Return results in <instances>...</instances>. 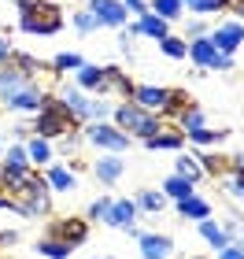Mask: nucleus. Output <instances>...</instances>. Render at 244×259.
<instances>
[{"mask_svg": "<svg viewBox=\"0 0 244 259\" xmlns=\"http://www.w3.org/2000/svg\"><path fill=\"white\" fill-rule=\"evenodd\" d=\"M4 189H8V200H11V211L26 219H41L48 215V189H44V178L33 174L30 167L26 170H4Z\"/></svg>", "mask_w": 244, "mask_h": 259, "instance_id": "nucleus-1", "label": "nucleus"}, {"mask_svg": "<svg viewBox=\"0 0 244 259\" xmlns=\"http://www.w3.org/2000/svg\"><path fill=\"white\" fill-rule=\"evenodd\" d=\"M19 26L26 33H56L63 30V11L52 4V0H19Z\"/></svg>", "mask_w": 244, "mask_h": 259, "instance_id": "nucleus-2", "label": "nucleus"}, {"mask_svg": "<svg viewBox=\"0 0 244 259\" xmlns=\"http://www.w3.org/2000/svg\"><path fill=\"white\" fill-rule=\"evenodd\" d=\"M37 111H41V119H37V126H33V130H37V137H44V141H48V137H63V134H71L74 122H78L60 100H48V97H44V104H41Z\"/></svg>", "mask_w": 244, "mask_h": 259, "instance_id": "nucleus-3", "label": "nucleus"}, {"mask_svg": "<svg viewBox=\"0 0 244 259\" xmlns=\"http://www.w3.org/2000/svg\"><path fill=\"white\" fill-rule=\"evenodd\" d=\"M119 122H122V130H133V134H141L144 141L159 130V122L152 119V115H144L141 108H133V104H126V108H119Z\"/></svg>", "mask_w": 244, "mask_h": 259, "instance_id": "nucleus-4", "label": "nucleus"}, {"mask_svg": "<svg viewBox=\"0 0 244 259\" xmlns=\"http://www.w3.org/2000/svg\"><path fill=\"white\" fill-rule=\"evenodd\" d=\"M48 233H52V241H63L67 248H74V244H81V241H85L89 226H85L81 219H56Z\"/></svg>", "mask_w": 244, "mask_h": 259, "instance_id": "nucleus-5", "label": "nucleus"}, {"mask_svg": "<svg viewBox=\"0 0 244 259\" xmlns=\"http://www.w3.org/2000/svg\"><path fill=\"white\" fill-rule=\"evenodd\" d=\"M41 104H44V93L33 89V85H22V89L4 97V108H11V111H37Z\"/></svg>", "mask_w": 244, "mask_h": 259, "instance_id": "nucleus-6", "label": "nucleus"}, {"mask_svg": "<svg viewBox=\"0 0 244 259\" xmlns=\"http://www.w3.org/2000/svg\"><path fill=\"white\" fill-rule=\"evenodd\" d=\"M89 141H92V145H100V148H111V152H122L126 145H130V137H126V134H119V130H111L104 122H96L89 130Z\"/></svg>", "mask_w": 244, "mask_h": 259, "instance_id": "nucleus-7", "label": "nucleus"}, {"mask_svg": "<svg viewBox=\"0 0 244 259\" xmlns=\"http://www.w3.org/2000/svg\"><path fill=\"white\" fill-rule=\"evenodd\" d=\"M92 19L108 22V26H122L126 22V4H119V0H92Z\"/></svg>", "mask_w": 244, "mask_h": 259, "instance_id": "nucleus-8", "label": "nucleus"}, {"mask_svg": "<svg viewBox=\"0 0 244 259\" xmlns=\"http://www.w3.org/2000/svg\"><path fill=\"white\" fill-rule=\"evenodd\" d=\"M240 41H244V26H218V30L211 33L215 52H222V56H229V52H233Z\"/></svg>", "mask_w": 244, "mask_h": 259, "instance_id": "nucleus-9", "label": "nucleus"}, {"mask_svg": "<svg viewBox=\"0 0 244 259\" xmlns=\"http://www.w3.org/2000/svg\"><path fill=\"white\" fill-rule=\"evenodd\" d=\"M189 52H192V60H196V63H204V67H222V70L229 67V56L215 52V45H211V41H192V49H189Z\"/></svg>", "mask_w": 244, "mask_h": 259, "instance_id": "nucleus-10", "label": "nucleus"}, {"mask_svg": "<svg viewBox=\"0 0 244 259\" xmlns=\"http://www.w3.org/2000/svg\"><path fill=\"white\" fill-rule=\"evenodd\" d=\"M133 215H137V204H133V200H119V204H111V207H108L104 222H108V226L126 230V226H133Z\"/></svg>", "mask_w": 244, "mask_h": 259, "instance_id": "nucleus-11", "label": "nucleus"}, {"mask_svg": "<svg viewBox=\"0 0 244 259\" xmlns=\"http://www.w3.org/2000/svg\"><path fill=\"white\" fill-rule=\"evenodd\" d=\"M96 89H100V93H126V97L133 93V85L122 78V70H119V67H104V74H100V85H96Z\"/></svg>", "mask_w": 244, "mask_h": 259, "instance_id": "nucleus-12", "label": "nucleus"}, {"mask_svg": "<svg viewBox=\"0 0 244 259\" xmlns=\"http://www.w3.org/2000/svg\"><path fill=\"white\" fill-rule=\"evenodd\" d=\"M170 237H141V252H144V259H167L170 255Z\"/></svg>", "mask_w": 244, "mask_h": 259, "instance_id": "nucleus-13", "label": "nucleus"}, {"mask_svg": "<svg viewBox=\"0 0 244 259\" xmlns=\"http://www.w3.org/2000/svg\"><path fill=\"white\" fill-rule=\"evenodd\" d=\"M133 100H141L144 108H163L167 104V89H152V85H137L133 93H130Z\"/></svg>", "mask_w": 244, "mask_h": 259, "instance_id": "nucleus-14", "label": "nucleus"}, {"mask_svg": "<svg viewBox=\"0 0 244 259\" xmlns=\"http://www.w3.org/2000/svg\"><path fill=\"white\" fill-rule=\"evenodd\" d=\"M26 85V74H22L19 67H8V70H0V100L8 97V93H15Z\"/></svg>", "mask_w": 244, "mask_h": 259, "instance_id": "nucleus-15", "label": "nucleus"}, {"mask_svg": "<svg viewBox=\"0 0 244 259\" xmlns=\"http://www.w3.org/2000/svg\"><path fill=\"white\" fill-rule=\"evenodd\" d=\"M0 159H4V170H26L30 167V156H26V148H22V145H11Z\"/></svg>", "mask_w": 244, "mask_h": 259, "instance_id": "nucleus-16", "label": "nucleus"}, {"mask_svg": "<svg viewBox=\"0 0 244 259\" xmlns=\"http://www.w3.org/2000/svg\"><path fill=\"white\" fill-rule=\"evenodd\" d=\"M130 33H152V37H167V19H159V15H148L144 22H133V30Z\"/></svg>", "mask_w": 244, "mask_h": 259, "instance_id": "nucleus-17", "label": "nucleus"}, {"mask_svg": "<svg viewBox=\"0 0 244 259\" xmlns=\"http://www.w3.org/2000/svg\"><path fill=\"white\" fill-rule=\"evenodd\" d=\"M26 156H30V163H48L52 159V145L44 137H33L30 145H26Z\"/></svg>", "mask_w": 244, "mask_h": 259, "instance_id": "nucleus-18", "label": "nucleus"}, {"mask_svg": "<svg viewBox=\"0 0 244 259\" xmlns=\"http://www.w3.org/2000/svg\"><path fill=\"white\" fill-rule=\"evenodd\" d=\"M48 185H52V189H60V193H71L74 189V174L63 170V167H48Z\"/></svg>", "mask_w": 244, "mask_h": 259, "instance_id": "nucleus-19", "label": "nucleus"}, {"mask_svg": "<svg viewBox=\"0 0 244 259\" xmlns=\"http://www.w3.org/2000/svg\"><path fill=\"white\" fill-rule=\"evenodd\" d=\"M37 252L48 255V259H67V255H71V248H67L63 241H52V237H44V241L37 244Z\"/></svg>", "mask_w": 244, "mask_h": 259, "instance_id": "nucleus-20", "label": "nucleus"}, {"mask_svg": "<svg viewBox=\"0 0 244 259\" xmlns=\"http://www.w3.org/2000/svg\"><path fill=\"white\" fill-rule=\"evenodd\" d=\"M122 174V159H100L96 163V178L100 182H115Z\"/></svg>", "mask_w": 244, "mask_h": 259, "instance_id": "nucleus-21", "label": "nucleus"}, {"mask_svg": "<svg viewBox=\"0 0 244 259\" xmlns=\"http://www.w3.org/2000/svg\"><path fill=\"white\" fill-rule=\"evenodd\" d=\"M207 211H211V207H207L204 200H196V196L181 200V215H189V219H207Z\"/></svg>", "mask_w": 244, "mask_h": 259, "instance_id": "nucleus-22", "label": "nucleus"}, {"mask_svg": "<svg viewBox=\"0 0 244 259\" xmlns=\"http://www.w3.org/2000/svg\"><path fill=\"white\" fill-rule=\"evenodd\" d=\"M200 233H204V237H207V241L215 244V248H226V233L218 230V226H215L211 219H200Z\"/></svg>", "mask_w": 244, "mask_h": 259, "instance_id": "nucleus-23", "label": "nucleus"}, {"mask_svg": "<svg viewBox=\"0 0 244 259\" xmlns=\"http://www.w3.org/2000/svg\"><path fill=\"white\" fill-rule=\"evenodd\" d=\"M8 60L15 63V67H22V74H26V78H30V74H37V70H44V63H37L33 56H22V52H11Z\"/></svg>", "mask_w": 244, "mask_h": 259, "instance_id": "nucleus-24", "label": "nucleus"}, {"mask_svg": "<svg viewBox=\"0 0 244 259\" xmlns=\"http://www.w3.org/2000/svg\"><path fill=\"white\" fill-rule=\"evenodd\" d=\"M163 189H167L170 196H178V200H185V196H192V182H189V178H181V174H178V178H170L167 185H163Z\"/></svg>", "mask_w": 244, "mask_h": 259, "instance_id": "nucleus-25", "label": "nucleus"}, {"mask_svg": "<svg viewBox=\"0 0 244 259\" xmlns=\"http://www.w3.org/2000/svg\"><path fill=\"white\" fill-rule=\"evenodd\" d=\"M178 145H181L178 134H152L148 137V148H178Z\"/></svg>", "mask_w": 244, "mask_h": 259, "instance_id": "nucleus-26", "label": "nucleus"}, {"mask_svg": "<svg viewBox=\"0 0 244 259\" xmlns=\"http://www.w3.org/2000/svg\"><path fill=\"white\" fill-rule=\"evenodd\" d=\"M100 74H104L100 67H89V63L78 67V81H81V85H100Z\"/></svg>", "mask_w": 244, "mask_h": 259, "instance_id": "nucleus-27", "label": "nucleus"}, {"mask_svg": "<svg viewBox=\"0 0 244 259\" xmlns=\"http://www.w3.org/2000/svg\"><path fill=\"white\" fill-rule=\"evenodd\" d=\"M156 11H159V19H174L181 11V0H156Z\"/></svg>", "mask_w": 244, "mask_h": 259, "instance_id": "nucleus-28", "label": "nucleus"}, {"mask_svg": "<svg viewBox=\"0 0 244 259\" xmlns=\"http://www.w3.org/2000/svg\"><path fill=\"white\" fill-rule=\"evenodd\" d=\"M159 45H163V52H167V56H174V60H181V56L189 52V49H185V45H181L178 37H163Z\"/></svg>", "mask_w": 244, "mask_h": 259, "instance_id": "nucleus-29", "label": "nucleus"}, {"mask_svg": "<svg viewBox=\"0 0 244 259\" xmlns=\"http://www.w3.org/2000/svg\"><path fill=\"white\" fill-rule=\"evenodd\" d=\"M178 170H181V178H189V182L200 178V163H192V159H178Z\"/></svg>", "mask_w": 244, "mask_h": 259, "instance_id": "nucleus-30", "label": "nucleus"}, {"mask_svg": "<svg viewBox=\"0 0 244 259\" xmlns=\"http://www.w3.org/2000/svg\"><path fill=\"white\" fill-rule=\"evenodd\" d=\"M185 130H189V134L192 130H204V115L196 108H185Z\"/></svg>", "mask_w": 244, "mask_h": 259, "instance_id": "nucleus-31", "label": "nucleus"}, {"mask_svg": "<svg viewBox=\"0 0 244 259\" xmlns=\"http://www.w3.org/2000/svg\"><path fill=\"white\" fill-rule=\"evenodd\" d=\"M56 67H60V70H71V67H81V56H74V52H63V56H56Z\"/></svg>", "mask_w": 244, "mask_h": 259, "instance_id": "nucleus-32", "label": "nucleus"}, {"mask_svg": "<svg viewBox=\"0 0 244 259\" xmlns=\"http://www.w3.org/2000/svg\"><path fill=\"white\" fill-rule=\"evenodd\" d=\"M108 207H111V200H92L89 215H92V219H104V215H108Z\"/></svg>", "mask_w": 244, "mask_h": 259, "instance_id": "nucleus-33", "label": "nucleus"}, {"mask_svg": "<svg viewBox=\"0 0 244 259\" xmlns=\"http://www.w3.org/2000/svg\"><path fill=\"white\" fill-rule=\"evenodd\" d=\"M141 204H144L148 211H159V207H163V196H159V193H144V196H141Z\"/></svg>", "mask_w": 244, "mask_h": 259, "instance_id": "nucleus-34", "label": "nucleus"}, {"mask_svg": "<svg viewBox=\"0 0 244 259\" xmlns=\"http://www.w3.org/2000/svg\"><path fill=\"white\" fill-rule=\"evenodd\" d=\"M189 4H192V11H204V15H207V11H215L222 0H189Z\"/></svg>", "mask_w": 244, "mask_h": 259, "instance_id": "nucleus-35", "label": "nucleus"}, {"mask_svg": "<svg viewBox=\"0 0 244 259\" xmlns=\"http://www.w3.org/2000/svg\"><path fill=\"white\" fill-rule=\"evenodd\" d=\"M74 22H78V30H92V26H96V19H92L89 11H81V15H74Z\"/></svg>", "mask_w": 244, "mask_h": 259, "instance_id": "nucleus-36", "label": "nucleus"}, {"mask_svg": "<svg viewBox=\"0 0 244 259\" xmlns=\"http://www.w3.org/2000/svg\"><path fill=\"white\" fill-rule=\"evenodd\" d=\"M11 244H19V233L15 230H4V233H0V248H11Z\"/></svg>", "mask_w": 244, "mask_h": 259, "instance_id": "nucleus-37", "label": "nucleus"}, {"mask_svg": "<svg viewBox=\"0 0 244 259\" xmlns=\"http://www.w3.org/2000/svg\"><path fill=\"white\" fill-rule=\"evenodd\" d=\"M0 211H11V200H8V189H4V182H0Z\"/></svg>", "mask_w": 244, "mask_h": 259, "instance_id": "nucleus-38", "label": "nucleus"}, {"mask_svg": "<svg viewBox=\"0 0 244 259\" xmlns=\"http://www.w3.org/2000/svg\"><path fill=\"white\" fill-rule=\"evenodd\" d=\"M218 259H240L237 248H218Z\"/></svg>", "mask_w": 244, "mask_h": 259, "instance_id": "nucleus-39", "label": "nucleus"}, {"mask_svg": "<svg viewBox=\"0 0 244 259\" xmlns=\"http://www.w3.org/2000/svg\"><path fill=\"white\" fill-rule=\"evenodd\" d=\"M233 193H237V196H244V170L233 178Z\"/></svg>", "mask_w": 244, "mask_h": 259, "instance_id": "nucleus-40", "label": "nucleus"}, {"mask_svg": "<svg viewBox=\"0 0 244 259\" xmlns=\"http://www.w3.org/2000/svg\"><path fill=\"white\" fill-rule=\"evenodd\" d=\"M229 233H237V237L244 241V222H240V219H237V222H229Z\"/></svg>", "mask_w": 244, "mask_h": 259, "instance_id": "nucleus-41", "label": "nucleus"}, {"mask_svg": "<svg viewBox=\"0 0 244 259\" xmlns=\"http://www.w3.org/2000/svg\"><path fill=\"white\" fill-rule=\"evenodd\" d=\"M222 4H226V8H233V11H240V15H244V0H222Z\"/></svg>", "mask_w": 244, "mask_h": 259, "instance_id": "nucleus-42", "label": "nucleus"}, {"mask_svg": "<svg viewBox=\"0 0 244 259\" xmlns=\"http://www.w3.org/2000/svg\"><path fill=\"white\" fill-rule=\"evenodd\" d=\"M8 56H11V45H8L4 37H0V60H8Z\"/></svg>", "mask_w": 244, "mask_h": 259, "instance_id": "nucleus-43", "label": "nucleus"}, {"mask_svg": "<svg viewBox=\"0 0 244 259\" xmlns=\"http://www.w3.org/2000/svg\"><path fill=\"white\" fill-rule=\"evenodd\" d=\"M126 11H144V4L141 0H126Z\"/></svg>", "mask_w": 244, "mask_h": 259, "instance_id": "nucleus-44", "label": "nucleus"}, {"mask_svg": "<svg viewBox=\"0 0 244 259\" xmlns=\"http://www.w3.org/2000/svg\"><path fill=\"white\" fill-rule=\"evenodd\" d=\"M237 163H240V170H244V156H240V159H237Z\"/></svg>", "mask_w": 244, "mask_h": 259, "instance_id": "nucleus-45", "label": "nucleus"}, {"mask_svg": "<svg viewBox=\"0 0 244 259\" xmlns=\"http://www.w3.org/2000/svg\"><path fill=\"white\" fill-rule=\"evenodd\" d=\"M0 156H4V148H0Z\"/></svg>", "mask_w": 244, "mask_h": 259, "instance_id": "nucleus-46", "label": "nucleus"}, {"mask_svg": "<svg viewBox=\"0 0 244 259\" xmlns=\"http://www.w3.org/2000/svg\"><path fill=\"white\" fill-rule=\"evenodd\" d=\"M240 259H244V252H240Z\"/></svg>", "mask_w": 244, "mask_h": 259, "instance_id": "nucleus-47", "label": "nucleus"}]
</instances>
